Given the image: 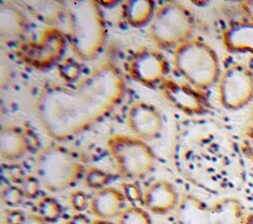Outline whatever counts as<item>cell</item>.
Returning <instances> with one entry per match:
<instances>
[{"label": "cell", "instance_id": "cell-5", "mask_svg": "<svg viewBox=\"0 0 253 224\" xmlns=\"http://www.w3.org/2000/svg\"><path fill=\"white\" fill-rule=\"evenodd\" d=\"M241 201L225 196L207 203L193 194L180 197L175 209L176 224H239L244 216Z\"/></svg>", "mask_w": 253, "mask_h": 224}, {"label": "cell", "instance_id": "cell-30", "mask_svg": "<svg viewBox=\"0 0 253 224\" xmlns=\"http://www.w3.org/2000/svg\"><path fill=\"white\" fill-rule=\"evenodd\" d=\"M91 223L92 222L89 220V218L86 215L79 212L71 216L66 224H91Z\"/></svg>", "mask_w": 253, "mask_h": 224}, {"label": "cell", "instance_id": "cell-12", "mask_svg": "<svg viewBox=\"0 0 253 224\" xmlns=\"http://www.w3.org/2000/svg\"><path fill=\"white\" fill-rule=\"evenodd\" d=\"M162 94L174 107L186 113L201 114L206 111L205 97L191 85L165 79L162 82Z\"/></svg>", "mask_w": 253, "mask_h": 224}, {"label": "cell", "instance_id": "cell-31", "mask_svg": "<svg viewBox=\"0 0 253 224\" xmlns=\"http://www.w3.org/2000/svg\"><path fill=\"white\" fill-rule=\"evenodd\" d=\"M23 224H46L39 214H26Z\"/></svg>", "mask_w": 253, "mask_h": 224}, {"label": "cell", "instance_id": "cell-24", "mask_svg": "<svg viewBox=\"0 0 253 224\" xmlns=\"http://www.w3.org/2000/svg\"><path fill=\"white\" fill-rule=\"evenodd\" d=\"M80 65L73 59H65L58 66L59 75L67 82L75 81L80 75Z\"/></svg>", "mask_w": 253, "mask_h": 224}, {"label": "cell", "instance_id": "cell-11", "mask_svg": "<svg viewBox=\"0 0 253 224\" xmlns=\"http://www.w3.org/2000/svg\"><path fill=\"white\" fill-rule=\"evenodd\" d=\"M126 126L135 137L145 141L160 132L162 116L154 106L136 101L130 105L127 111Z\"/></svg>", "mask_w": 253, "mask_h": 224}, {"label": "cell", "instance_id": "cell-7", "mask_svg": "<svg viewBox=\"0 0 253 224\" xmlns=\"http://www.w3.org/2000/svg\"><path fill=\"white\" fill-rule=\"evenodd\" d=\"M194 30L190 11L180 2L170 1L159 6L151 19L149 35L162 48L178 46L191 38Z\"/></svg>", "mask_w": 253, "mask_h": 224}, {"label": "cell", "instance_id": "cell-34", "mask_svg": "<svg viewBox=\"0 0 253 224\" xmlns=\"http://www.w3.org/2000/svg\"><path fill=\"white\" fill-rule=\"evenodd\" d=\"M239 224H253V215L252 214H245Z\"/></svg>", "mask_w": 253, "mask_h": 224}, {"label": "cell", "instance_id": "cell-17", "mask_svg": "<svg viewBox=\"0 0 253 224\" xmlns=\"http://www.w3.org/2000/svg\"><path fill=\"white\" fill-rule=\"evenodd\" d=\"M27 22L22 11L11 2L0 6V36L2 40H14L26 31Z\"/></svg>", "mask_w": 253, "mask_h": 224}, {"label": "cell", "instance_id": "cell-20", "mask_svg": "<svg viewBox=\"0 0 253 224\" xmlns=\"http://www.w3.org/2000/svg\"><path fill=\"white\" fill-rule=\"evenodd\" d=\"M116 224H152V222L146 209L137 205H129L120 213Z\"/></svg>", "mask_w": 253, "mask_h": 224}, {"label": "cell", "instance_id": "cell-9", "mask_svg": "<svg viewBox=\"0 0 253 224\" xmlns=\"http://www.w3.org/2000/svg\"><path fill=\"white\" fill-rule=\"evenodd\" d=\"M65 37L54 27L45 28L35 40L25 41L16 48L17 56L26 64L38 68H48L58 62L65 50Z\"/></svg>", "mask_w": 253, "mask_h": 224}, {"label": "cell", "instance_id": "cell-33", "mask_svg": "<svg viewBox=\"0 0 253 224\" xmlns=\"http://www.w3.org/2000/svg\"><path fill=\"white\" fill-rule=\"evenodd\" d=\"M249 123H250V129L253 131V100L250 103V108H249ZM253 135V134H252ZM249 137H253V136H249Z\"/></svg>", "mask_w": 253, "mask_h": 224}, {"label": "cell", "instance_id": "cell-3", "mask_svg": "<svg viewBox=\"0 0 253 224\" xmlns=\"http://www.w3.org/2000/svg\"><path fill=\"white\" fill-rule=\"evenodd\" d=\"M173 62L176 71L187 83L200 91L211 87L221 74L215 50L196 37L175 47Z\"/></svg>", "mask_w": 253, "mask_h": 224}, {"label": "cell", "instance_id": "cell-21", "mask_svg": "<svg viewBox=\"0 0 253 224\" xmlns=\"http://www.w3.org/2000/svg\"><path fill=\"white\" fill-rule=\"evenodd\" d=\"M38 214L47 223L55 222L61 215L62 208L59 202L51 196H43L37 202Z\"/></svg>", "mask_w": 253, "mask_h": 224}, {"label": "cell", "instance_id": "cell-14", "mask_svg": "<svg viewBox=\"0 0 253 224\" xmlns=\"http://www.w3.org/2000/svg\"><path fill=\"white\" fill-rule=\"evenodd\" d=\"M126 197L122 190L114 187H104L98 189L89 200V210L100 219L118 217L125 208Z\"/></svg>", "mask_w": 253, "mask_h": 224}, {"label": "cell", "instance_id": "cell-18", "mask_svg": "<svg viewBox=\"0 0 253 224\" xmlns=\"http://www.w3.org/2000/svg\"><path fill=\"white\" fill-rule=\"evenodd\" d=\"M154 3L150 0H129L122 6L123 17L131 27H141L152 19Z\"/></svg>", "mask_w": 253, "mask_h": 224}, {"label": "cell", "instance_id": "cell-26", "mask_svg": "<svg viewBox=\"0 0 253 224\" xmlns=\"http://www.w3.org/2000/svg\"><path fill=\"white\" fill-rule=\"evenodd\" d=\"M69 204L71 208L78 213L85 210L89 206V200L87 194L80 189H75L69 194Z\"/></svg>", "mask_w": 253, "mask_h": 224}, {"label": "cell", "instance_id": "cell-10", "mask_svg": "<svg viewBox=\"0 0 253 224\" xmlns=\"http://www.w3.org/2000/svg\"><path fill=\"white\" fill-rule=\"evenodd\" d=\"M168 62L165 56L152 47H141L130 57L127 64L128 75L146 86H153L165 80Z\"/></svg>", "mask_w": 253, "mask_h": 224}, {"label": "cell", "instance_id": "cell-4", "mask_svg": "<svg viewBox=\"0 0 253 224\" xmlns=\"http://www.w3.org/2000/svg\"><path fill=\"white\" fill-rule=\"evenodd\" d=\"M86 172L85 164L74 152L59 145L42 149L35 160L36 177L42 187L51 192L74 186Z\"/></svg>", "mask_w": 253, "mask_h": 224}, {"label": "cell", "instance_id": "cell-29", "mask_svg": "<svg viewBox=\"0 0 253 224\" xmlns=\"http://www.w3.org/2000/svg\"><path fill=\"white\" fill-rule=\"evenodd\" d=\"M240 8L248 21L253 22V0H245L240 2Z\"/></svg>", "mask_w": 253, "mask_h": 224}, {"label": "cell", "instance_id": "cell-6", "mask_svg": "<svg viewBox=\"0 0 253 224\" xmlns=\"http://www.w3.org/2000/svg\"><path fill=\"white\" fill-rule=\"evenodd\" d=\"M107 147L118 172L126 179H142L154 168L155 154L142 139L126 134H115L108 139Z\"/></svg>", "mask_w": 253, "mask_h": 224}, {"label": "cell", "instance_id": "cell-35", "mask_svg": "<svg viewBox=\"0 0 253 224\" xmlns=\"http://www.w3.org/2000/svg\"><path fill=\"white\" fill-rule=\"evenodd\" d=\"M91 224H114L111 220L108 219H100V218H96L95 220L92 221Z\"/></svg>", "mask_w": 253, "mask_h": 224}, {"label": "cell", "instance_id": "cell-22", "mask_svg": "<svg viewBox=\"0 0 253 224\" xmlns=\"http://www.w3.org/2000/svg\"><path fill=\"white\" fill-rule=\"evenodd\" d=\"M84 184L90 188H96L97 190L106 187L110 182L112 175L98 168H88L84 175Z\"/></svg>", "mask_w": 253, "mask_h": 224}, {"label": "cell", "instance_id": "cell-27", "mask_svg": "<svg viewBox=\"0 0 253 224\" xmlns=\"http://www.w3.org/2000/svg\"><path fill=\"white\" fill-rule=\"evenodd\" d=\"M122 192L124 193L126 200L129 202L142 201L143 193L141 192L140 188L132 183H124L122 185Z\"/></svg>", "mask_w": 253, "mask_h": 224}, {"label": "cell", "instance_id": "cell-23", "mask_svg": "<svg viewBox=\"0 0 253 224\" xmlns=\"http://www.w3.org/2000/svg\"><path fill=\"white\" fill-rule=\"evenodd\" d=\"M25 196L20 187L16 186H7L3 187L1 192V200L2 202L9 207H17L19 206Z\"/></svg>", "mask_w": 253, "mask_h": 224}, {"label": "cell", "instance_id": "cell-15", "mask_svg": "<svg viewBox=\"0 0 253 224\" xmlns=\"http://www.w3.org/2000/svg\"><path fill=\"white\" fill-rule=\"evenodd\" d=\"M221 41L231 53H250L253 56V22L246 20L232 24L222 32Z\"/></svg>", "mask_w": 253, "mask_h": 224}, {"label": "cell", "instance_id": "cell-8", "mask_svg": "<svg viewBox=\"0 0 253 224\" xmlns=\"http://www.w3.org/2000/svg\"><path fill=\"white\" fill-rule=\"evenodd\" d=\"M217 97L227 110H238L253 100V71L241 62L228 65L217 81Z\"/></svg>", "mask_w": 253, "mask_h": 224}, {"label": "cell", "instance_id": "cell-19", "mask_svg": "<svg viewBox=\"0 0 253 224\" xmlns=\"http://www.w3.org/2000/svg\"><path fill=\"white\" fill-rule=\"evenodd\" d=\"M25 8L40 21L46 24L57 23L66 6L61 1H24Z\"/></svg>", "mask_w": 253, "mask_h": 224}, {"label": "cell", "instance_id": "cell-13", "mask_svg": "<svg viewBox=\"0 0 253 224\" xmlns=\"http://www.w3.org/2000/svg\"><path fill=\"white\" fill-rule=\"evenodd\" d=\"M180 201L176 187L166 180L153 182L143 192L144 208L153 214L163 215L175 210Z\"/></svg>", "mask_w": 253, "mask_h": 224}, {"label": "cell", "instance_id": "cell-1", "mask_svg": "<svg viewBox=\"0 0 253 224\" xmlns=\"http://www.w3.org/2000/svg\"><path fill=\"white\" fill-rule=\"evenodd\" d=\"M125 91L122 73L115 64L105 61L72 87L43 88L36 102V116L50 138L64 140L105 117L122 101Z\"/></svg>", "mask_w": 253, "mask_h": 224}, {"label": "cell", "instance_id": "cell-16", "mask_svg": "<svg viewBox=\"0 0 253 224\" xmlns=\"http://www.w3.org/2000/svg\"><path fill=\"white\" fill-rule=\"evenodd\" d=\"M31 147L29 136L16 125H6L0 132V155L6 161L23 157Z\"/></svg>", "mask_w": 253, "mask_h": 224}, {"label": "cell", "instance_id": "cell-32", "mask_svg": "<svg viewBox=\"0 0 253 224\" xmlns=\"http://www.w3.org/2000/svg\"><path fill=\"white\" fill-rule=\"evenodd\" d=\"M243 151L246 157L253 162V137H249V140L243 146Z\"/></svg>", "mask_w": 253, "mask_h": 224}, {"label": "cell", "instance_id": "cell-25", "mask_svg": "<svg viewBox=\"0 0 253 224\" xmlns=\"http://www.w3.org/2000/svg\"><path fill=\"white\" fill-rule=\"evenodd\" d=\"M41 182L39 179L35 176H26L22 179L21 182V189L23 191V194L25 198L32 199L38 196L41 189Z\"/></svg>", "mask_w": 253, "mask_h": 224}, {"label": "cell", "instance_id": "cell-28", "mask_svg": "<svg viewBox=\"0 0 253 224\" xmlns=\"http://www.w3.org/2000/svg\"><path fill=\"white\" fill-rule=\"evenodd\" d=\"M26 214L19 209H7L4 213V224H23Z\"/></svg>", "mask_w": 253, "mask_h": 224}, {"label": "cell", "instance_id": "cell-2", "mask_svg": "<svg viewBox=\"0 0 253 224\" xmlns=\"http://www.w3.org/2000/svg\"><path fill=\"white\" fill-rule=\"evenodd\" d=\"M69 42L74 54L82 60L96 57L106 40V25L97 1H70L66 6Z\"/></svg>", "mask_w": 253, "mask_h": 224}]
</instances>
